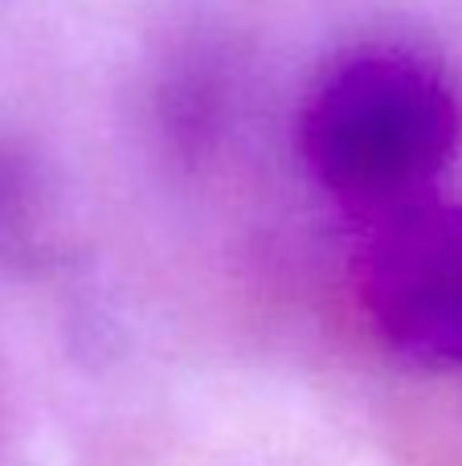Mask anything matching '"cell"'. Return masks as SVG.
<instances>
[{"label":"cell","mask_w":462,"mask_h":466,"mask_svg":"<svg viewBox=\"0 0 462 466\" xmlns=\"http://www.w3.org/2000/svg\"><path fill=\"white\" fill-rule=\"evenodd\" d=\"M357 295L393 352L462 372V209L430 197L373 221Z\"/></svg>","instance_id":"cell-2"},{"label":"cell","mask_w":462,"mask_h":466,"mask_svg":"<svg viewBox=\"0 0 462 466\" xmlns=\"http://www.w3.org/2000/svg\"><path fill=\"white\" fill-rule=\"evenodd\" d=\"M311 177L340 205L385 218L430 197L458 147V98L430 62L357 49L316 82L299 115Z\"/></svg>","instance_id":"cell-1"}]
</instances>
